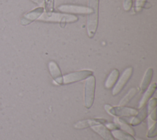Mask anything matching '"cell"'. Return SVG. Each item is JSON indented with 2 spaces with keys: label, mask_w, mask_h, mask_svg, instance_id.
<instances>
[{
  "label": "cell",
  "mask_w": 157,
  "mask_h": 140,
  "mask_svg": "<svg viewBox=\"0 0 157 140\" xmlns=\"http://www.w3.org/2000/svg\"><path fill=\"white\" fill-rule=\"evenodd\" d=\"M99 0H88L89 14L87 21V33L90 38L94 37L98 28Z\"/></svg>",
  "instance_id": "cell-1"
},
{
  "label": "cell",
  "mask_w": 157,
  "mask_h": 140,
  "mask_svg": "<svg viewBox=\"0 0 157 140\" xmlns=\"http://www.w3.org/2000/svg\"><path fill=\"white\" fill-rule=\"evenodd\" d=\"M43 21L60 22V23H72L78 20V18L74 15L63 14L57 12H44L40 17L37 19Z\"/></svg>",
  "instance_id": "cell-2"
},
{
  "label": "cell",
  "mask_w": 157,
  "mask_h": 140,
  "mask_svg": "<svg viewBox=\"0 0 157 140\" xmlns=\"http://www.w3.org/2000/svg\"><path fill=\"white\" fill-rule=\"evenodd\" d=\"M96 88V79L93 76H91L87 78L85 85V95L84 103L85 106L89 109L94 102V93Z\"/></svg>",
  "instance_id": "cell-3"
},
{
  "label": "cell",
  "mask_w": 157,
  "mask_h": 140,
  "mask_svg": "<svg viewBox=\"0 0 157 140\" xmlns=\"http://www.w3.org/2000/svg\"><path fill=\"white\" fill-rule=\"evenodd\" d=\"M90 70H81L64 75L63 77V84H69L87 79L93 75Z\"/></svg>",
  "instance_id": "cell-4"
},
{
  "label": "cell",
  "mask_w": 157,
  "mask_h": 140,
  "mask_svg": "<svg viewBox=\"0 0 157 140\" xmlns=\"http://www.w3.org/2000/svg\"><path fill=\"white\" fill-rule=\"evenodd\" d=\"M105 109L109 114L115 116H134L138 113L135 109L121 106L112 107L110 105H105Z\"/></svg>",
  "instance_id": "cell-5"
},
{
  "label": "cell",
  "mask_w": 157,
  "mask_h": 140,
  "mask_svg": "<svg viewBox=\"0 0 157 140\" xmlns=\"http://www.w3.org/2000/svg\"><path fill=\"white\" fill-rule=\"evenodd\" d=\"M132 71L133 69L132 67H129L123 71V72L122 73L119 80H118L117 83L116 84L112 90V95L113 96H115L117 94H118L124 88L125 85L127 84V82L131 78L132 74Z\"/></svg>",
  "instance_id": "cell-6"
},
{
  "label": "cell",
  "mask_w": 157,
  "mask_h": 140,
  "mask_svg": "<svg viewBox=\"0 0 157 140\" xmlns=\"http://www.w3.org/2000/svg\"><path fill=\"white\" fill-rule=\"evenodd\" d=\"M44 12V9L42 7H37L28 13L25 14L22 18H21L20 23L21 25H28L34 21L36 20H37L40 16Z\"/></svg>",
  "instance_id": "cell-7"
},
{
  "label": "cell",
  "mask_w": 157,
  "mask_h": 140,
  "mask_svg": "<svg viewBox=\"0 0 157 140\" xmlns=\"http://www.w3.org/2000/svg\"><path fill=\"white\" fill-rule=\"evenodd\" d=\"M58 9L63 12L72 14H88L89 9L88 7L71 4H64L58 7Z\"/></svg>",
  "instance_id": "cell-8"
},
{
  "label": "cell",
  "mask_w": 157,
  "mask_h": 140,
  "mask_svg": "<svg viewBox=\"0 0 157 140\" xmlns=\"http://www.w3.org/2000/svg\"><path fill=\"white\" fill-rule=\"evenodd\" d=\"M48 69L54 80L59 85L63 84V76L58 64L53 61L48 63Z\"/></svg>",
  "instance_id": "cell-9"
},
{
  "label": "cell",
  "mask_w": 157,
  "mask_h": 140,
  "mask_svg": "<svg viewBox=\"0 0 157 140\" xmlns=\"http://www.w3.org/2000/svg\"><path fill=\"white\" fill-rule=\"evenodd\" d=\"M105 122V120L101 119H88L82 121H79L74 125V128L76 129H83L89 126H92L95 125L100 124L101 123Z\"/></svg>",
  "instance_id": "cell-10"
},
{
  "label": "cell",
  "mask_w": 157,
  "mask_h": 140,
  "mask_svg": "<svg viewBox=\"0 0 157 140\" xmlns=\"http://www.w3.org/2000/svg\"><path fill=\"white\" fill-rule=\"evenodd\" d=\"M91 128L104 140H114L111 133L104 125L98 124L92 126Z\"/></svg>",
  "instance_id": "cell-11"
},
{
  "label": "cell",
  "mask_w": 157,
  "mask_h": 140,
  "mask_svg": "<svg viewBox=\"0 0 157 140\" xmlns=\"http://www.w3.org/2000/svg\"><path fill=\"white\" fill-rule=\"evenodd\" d=\"M156 84L155 82L151 84L150 86H148V89L144 93V96H142L140 103H139V108H142V107L144 106V105L147 103L148 99L150 98V97L153 95L155 91H156Z\"/></svg>",
  "instance_id": "cell-12"
},
{
  "label": "cell",
  "mask_w": 157,
  "mask_h": 140,
  "mask_svg": "<svg viewBox=\"0 0 157 140\" xmlns=\"http://www.w3.org/2000/svg\"><path fill=\"white\" fill-rule=\"evenodd\" d=\"M153 74V69L151 68H148L146 71L140 84V90L142 92L145 91L148 87L150 84V82L152 79Z\"/></svg>",
  "instance_id": "cell-13"
},
{
  "label": "cell",
  "mask_w": 157,
  "mask_h": 140,
  "mask_svg": "<svg viewBox=\"0 0 157 140\" xmlns=\"http://www.w3.org/2000/svg\"><path fill=\"white\" fill-rule=\"evenodd\" d=\"M119 76V71L117 69H114L112 71V72L109 75L105 82V87L107 88H112L115 82H117Z\"/></svg>",
  "instance_id": "cell-14"
},
{
  "label": "cell",
  "mask_w": 157,
  "mask_h": 140,
  "mask_svg": "<svg viewBox=\"0 0 157 140\" xmlns=\"http://www.w3.org/2000/svg\"><path fill=\"white\" fill-rule=\"evenodd\" d=\"M148 112L146 107H144L141 110L139 113H137L136 115V117L132 119L130 122L131 125L132 126H136L139 124H140L147 116Z\"/></svg>",
  "instance_id": "cell-15"
},
{
  "label": "cell",
  "mask_w": 157,
  "mask_h": 140,
  "mask_svg": "<svg viewBox=\"0 0 157 140\" xmlns=\"http://www.w3.org/2000/svg\"><path fill=\"white\" fill-rule=\"evenodd\" d=\"M112 134L118 140H136L131 135L118 130H113Z\"/></svg>",
  "instance_id": "cell-16"
},
{
  "label": "cell",
  "mask_w": 157,
  "mask_h": 140,
  "mask_svg": "<svg viewBox=\"0 0 157 140\" xmlns=\"http://www.w3.org/2000/svg\"><path fill=\"white\" fill-rule=\"evenodd\" d=\"M136 93H137V89L136 88H131L130 90L128 91V93L121 99V100L120 102L119 106H123L127 104L132 99V98H134Z\"/></svg>",
  "instance_id": "cell-17"
},
{
  "label": "cell",
  "mask_w": 157,
  "mask_h": 140,
  "mask_svg": "<svg viewBox=\"0 0 157 140\" xmlns=\"http://www.w3.org/2000/svg\"><path fill=\"white\" fill-rule=\"evenodd\" d=\"M115 121L117 123V125L118 126H120L121 129L126 131V132H128V133H129L131 135L135 134V132H134V130L130 126H129L126 122L123 121L121 119H118V118H115Z\"/></svg>",
  "instance_id": "cell-18"
},
{
  "label": "cell",
  "mask_w": 157,
  "mask_h": 140,
  "mask_svg": "<svg viewBox=\"0 0 157 140\" xmlns=\"http://www.w3.org/2000/svg\"><path fill=\"white\" fill-rule=\"evenodd\" d=\"M46 12H53L54 10V0H44Z\"/></svg>",
  "instance_id": "cell-19"
},
{
  "label": "cell",
  "mask_w": 157,
  "mask_h": 140,
  "mask_svg": "<svg viewBox=\"0 0 157 140\" xmlns=\"http://www.w3.org/2000/svg\"><path fill=\"white\" fill-rule=\"evenodd\" d=\"M147 4V0H136L135 10L136 12H140L142 8L145 7V5Z\"/></svg>",
  "instance_id": "cell-20"
},
{
  "label": "cell",
  "mask_w": 157,
  "mask_h": 140,
  "mask_svg": "<svg viewBox=\"0 0 157 140\" xmlns=\"http://www.w3.org/2000/svg\"><path fill=\"white\" fill-rule=\"evenodd\" d=\"M156 136V123H154L153 125H151V128L148 131L147 136L148 138H153Z\"/></svg>",
  "instance_id": "cell-21"
},
{
  "label": "cell",
  "mask_w": 157,
  "mask_h": 140,
  "mask_svg": "<svg viewBox=\"0 0 157 140\" xmlns=\"http://www.w3.org/2000/svg\"><path fill=\"white\" fill-rule=\"evenodd\" d=\"M156 99L155 98H152L150 101L149 104H148V112H150V113L156 107Z\"/></svg>",
  "instance_id": "cell-22"
},
{
  "label": "cell",
  "mask_w": 157,
  "mask_h": 140,
  "mask_svg": "<svg viewBox=\"0 0 157 140\" xmlns=\"http://www.w3.org/2000/svg\"><path fill=\"white\" fill-rule=\"evenodd\" d=\"M132 0H124L123 1V8L126 11H129L132 6Z\"/></svg>",
  "instance_id": "cell-23"
},
{
  "label": "cell",
  "mask_w": 157,
  "mask_h": 140,
  "mask_svg": "<svg viewBox=\"0 0 157 140\" xmlns=\"http://www.w3.org/2000/svg\"><path fill=\"white\" fill-rule=\"evenodd\" d=\"M156 110L155 109L151 112H150L151 113V114H150V119H151V120H153V121H154V122H155L156 120Z\"/></svg>",
  "instance_id": "cell-24"
},
{
  "label": "cell",
  "mask_w": 157,
  "mask_h": 140,
  "mask_svg": "<svg viewBox=\"0 0 157 140\" xmlns=\"http://www.w3.org/2000/svg\"><path fill=\"white\" fill-rule=\"evenodd\" d=\"M107 127L109 128L110 130H115L117 128H118V126L117 124H112V123H109L107 125Z\"/></svg>",
  "instance_id": "cell-25"
},
{
  "label": "cell",
  "mask_w": 157,
  "mask_h": 140,
  "mask_svg": "<svg viewBox=\"0 0 157 140\" xmlns=\"http://www.w3.org/2000/svg\"><path fill=\"white\" fill-rule=\"evenodd\" d=\"M37 4H41L43 2V0H31Z\"/></svg>",
  "instance_id": "cell-26"
},
{
  "label": "cell",
  "mask_w": 157,
  "mask_h": 140,
  "mask_svg": "<svg viewBox=\"0 0 157 140\" xmlns=\"http://www.w3.org/2000/svg\"><path fill=\"white\" fill-rule=\"evenodd\" d=\"M136 140H144V139H140V138H137Z\"/></svg>",
  "instance_id": "cell-27"
}]
</instances>
